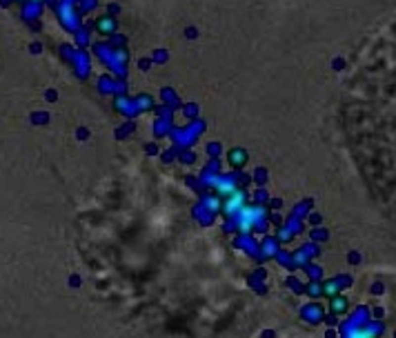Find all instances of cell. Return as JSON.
I'll return each mask as SVG.
<instances>
[{
  "label": "cell",
  "mask_w": 396,
  "mask_h": 338,
  "mask_svg": "<svg viewBox=\"0 0 396 338\" xmlns=\"http://www.w3.org/2000/svg\"><path fill=\"white\" fill-rule=\"evenodd\" d=\"M332 307H334V311H338V314H343V311L347 309V300H345V298H336V300L332 302Z\"/></svg>",
  "instance_id": "obj_1"
}]
</instances>
